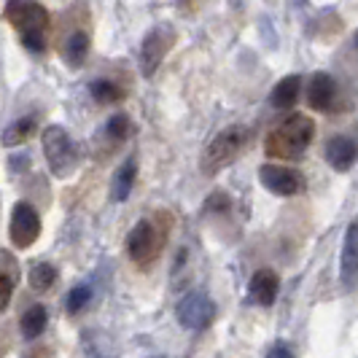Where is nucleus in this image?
<instances>
[{
  "mask_svg": "<svg viewBox=\"0 0 358 358\" xmlns=\"http://www.w3.org/2000/svg\"><path fill=\"white\" fill-rule=\"evenodd\" d=\"M340 280L348 291L358 286V218H353L345 229L340 256Z\"/></svg>",
  "mask_w": 358,
  "mask_h": 358,
  "instance_id": "10",
  "label": "nucleus"
},
{
  "mask_svg": "<svg viewBox=\"0 0 358 358\" xmlns=\"http://www.w3.org/2000/svg\"><path fill=\"white\" fill-rule=\"evenodd\" d=\"M90 94L94 97V103H100V106H110V103H119L122 97H124V92L119 84H113V81H108V78H94L90 84Z\"/></svg>",
  "mask_w": 358,
  "mask_h": 358,
  "instance_id": "20",
  "label": "nucleus"
},
{
  "mask_svg": "<svg viewBox=\"0 0 358 358\" xmlns=\"http://www.w3.org/2000/svg\"><path fill=\"white\" fill-rule=\"evenodd\" d=\"M135 176H138V162H135V157H129V159L116 170V176H113V183H110V197L116 199V202H124V199L132 194Z\"/></svg>",
  "mask_w": 358,
  "mask_h": 358,
  "instance_id": "16",
  "label": "nucleus"
},
{
  "mask_svg": "<svg viewBox=\"0 0 358 358\" xmlns=\"http://www.w3.org/2000/svg\"><path fill=\"white\" fill-rule=\"evenodd\" d=\"M19 280V264L8 251H0V313L8 307Z\"/></svg>",
  "mask_w": 358,
  "mask_h": 358,
  "instance_id": "15",
  "label": "nucleus"
},
{
  "mask_svg": "<svg viewBox=\"0 0 358 358\" xmlns=\"http://www.w3.org/2000/svg\"><path fill=\"white\" fill-rule=\"evenodd\" d=\"M27 280L36 291H49L57 283V267L49 262H36L27 272Z\"/></svg>",
  "mask_w": 358,
  "mask_h": 358,
  "instance_id": "21",
  "label": "nucleus"
},
{
  "mask_svg": "<svg viewBox=\"0 0 358 358\" xmlns=\"http://www.w3.org/2000/svg\"><path fill=\"white\" fill-rule=\"evenodd\" d=\"M92 299V288L90 286H76L73 291H68V299H65V307H68V313H81L84 307L90 305Z\"/></svg>",
  "mask_w": 358,
  "mask_h": 358,
  "instance_id": "22",
  "label": "nucleus"
},
{
  "mask_svg": "<svg viewBox=\"0 0 358 358\" xmlns=\"http://www.w3.org/2000/svg\"><path fill=\"white\" fill-rule=\"evenodd\" d=\"M356 46H358V33H356Z\"/></svg>",
  "mask_w": 358,
  "mask_h": 358,
  "instance_id": "25",
  "label": "nucleus"
},
{
  "mask_svg": "<svg viewBox=\"0 0 358 358\" xmlns=\"http://www.w3.org/2000/svg\"><path fill=\"white\" fill-rule=\"evenodd\" d=\"M267 358H294V353H291V348H288V345L278 342V345H272V348H269Z\"/></svg>",
  "mask_w": 358,
  "mask_h": 358,
  "instance_id": "24",
  "label": "nucleus"
},
{
  "mask_svg": "<svg viewBox=\"0 0 358 358\" xmlns=\"http://www.w3.org/2000/svg\"><path fill=\"white\" fill-rule=\"evenodd\" d=\"M87 54H90V36L84 33V30H76L68 41H65V62L71 65V68H81L84 65V59H87Z\"/></svg>",
  "mask_w": 358,
  "mask_h": 358,
  "instance_id": "17",
  "label": "nucleus"
},
{
  "mask_svg": "<svg viewBox=\"0 0 358 358\" xmlns=\"http://www.w3.org/2000/svg\"><path fill=\"white\" fill-rule=\"evenodd\" d=\"M43 154L46 164L57 178H68L76 164H78V148L68 135V129L59 124H52L43 129Z\"/></svg>",
  "mask_w": 358,
  "mask_h": 358,
  "instance_id": "3",
  "label": "nucleus"
},
{
  "mask_svg": "<svg viewBox=\"0 0 358 358\" xmlns=\"http://www.w3.org/2000/svg\"><path fill=\"white\" fill-rule=\"evenodd\" d=\"M313 138H315L313 119L302 113H291L269 132L264 148H267V157H275V159H299L310 148Z\"/></svg>",
  "mask_w": 358,
  "mask_h": 358,
  "instance_id": "1",
  "label": "nucleus"
},
{
  "mask_svg": "<svg viewBox=\"0 0 358 358\" xmlns=\"http://www.w3.org/2000/svg\"><path fill=\"white\" fill-rule=\"evenodd\" d=\"M157 248H159V234H157V227L151 221H138L132 227V232L127 234V253L132 262L138 264H145L157 256Z\"/></svg>",
  "mask_w": 358,
  "mask_h": 358,
  "instance_id": "9",
  "label": "nucleus"
},
{
  "mask_svg": "<svg viewBox=\"0 0 358 358\" xmlns=\"http://www.w3.org/2000/svg\"><path fill=\"white\" fill-rule=\"evenodd\" d=\"M176 313H178L180 326H186V329H192V331H199V329L210 326V321L215 318V305L208 294L194 291V294H189V296L180 299L178 307H176Z\"/></svg>",
  "mask_w": 358,
  "mask_h": 358,
  "instance_id": "7",
  "label": "nucleus"
},
{
  "mask_svg": "<svg viewBox=\"0 0 358 358\" xmlns=\"http://www.w3.org/2000/svg\"><path fill=\"white\" fill-rule=\"evenodd\" d=\"M278 291H280V278L272 272V269H256L248 283V296L251 302L262 307H269L275 299H278Z\"/></svg>",
  "mask_w": 358,
  "mask_h": 358,
  "instance_id": "12",
  "label": "nucleus"
},
{
  "mask_svg": "<svg viewBox=\"0 0 358 358\" xmlns=\"http://www.w3.org/2000/svg\"><path fill=\"white\" fill-rule=\"evenodd\" d=\"M259 180L267 192L278 194V197H294L305 186V178H302L299 170L286 167V164H272V162L259 167Z\"/></svg>",
  "mask_w": 358,
  "mask_h": 358,
  "instance_id": "6",
  "label": "nucleus"
},
{
  "mask_svg": "<svg viewBox=\"0 0 358 358\" xmlns=\"http://www.w3.org/2000/svg\"><path fill=\"white\" fill-rule=\"evenodd\" d=\"M46 323H49V313H46V307H30L24 315H22V321H19V329H22V334H24V340H36L43 334V329H46Z\"/></svg>",
  "mask_w": 358,
  "mask_h": 358,
  "instance_id": "18",
  "label": "nucleus"
},
{
  "mask_svg": "<svg viewBox=\"0 0 358 358\" xmlns=\"http://www.w3.org/2000/svg\"><path fill=\"white\" fill-rule=\"evenodd\" d=\"M323 157L337 173H348L358 159V143L348 135H334V138H329Z\"/></svg>",
  "mask_w": 358,
  "mask_h": 358,
  "instance_id": "11",
  "label": "nucleus"
},
{
  "mask_svg": "<svg viewBox=\"0 0 358 358\" xmlns=\"http://www.w3.org/2000/svg\"><path fill=\"white\" fill-rule=\"evenodd\" d=\"M176 43V30L170 24H157L141 43V71L145 78H151L154 73L159 71L162 59L167 57V52Z\"/></svg>",
  "mask_w": 358,
  "mask_h": 358,
  "instance_id": "5",
  "label": "nucleus"
},
{
  "mask_svg": "<svg viewBox=\"0 0 358 358\" xmlns=\"http://www.w3.org/2000/svg\"><path fill=\"white\" fill-rule=\"evenodd\" d=\"M6 19L22 36H43L46 24H49V14L38 0H8L6 3Z\"/></svg>",
  "mask_w": 358,
  "mask_h": 358,
  "instance_id": "4",
  "label": "nucleus"
},
{
  "mask_svg": "<svg viewBox=\"0 0 358 358\" xmlns=\"http://www.w3.org/2000/svg\"><path fill=\"white\" fill-rule=\"evenodd\" d=\"M299 92H302V76L294 73V76H286L275 84V90L269 94V103L278 108V110H288L294 108V103L299 100Z\"/></svg>",
  "mask_w": 358,
  "mask_h": 358,
  "instance_id": "14",
  "label": "nucleus"
},
{
  "mask_svg": "<svg viewBox=\"0 0 358 358\" xmlns=\"http://www.w3.org/2000/svg\"><path fill=\"white\" fill-rule=\"evenodd\" d=\"M106 132L108 138H113V141H124L129 135V116L127 113H113L106 122Z\"/></svg>",
  "mask_w": 358,
  "mask_h": 358,
  "instance_id": "23",
  "label": "nucleus"
},
{
  "mask_svg": "<svg viewBox=\"0 0 358 358\" xmlns=\"http://www.w3.org/2000/svg\"><path fill=\"white\" fill-rule=\"evenodd\" d=\"M334 94H337V84L329 73H315L310 78V87H307V106L313 110H329L334 103Z\"/></svg>",
  "mask_w": 358,
  "mask_h": 358,
  "instance_id": "13",
  "label": "nucleus"
},
{
  "mask_svg": "<svg viewBox=\"0 0 358 358\" xmlns=\"http://www.w3.org/2000/svg\"><path fill=\"white\" fill-rule=\"evenodd\" d=\"M157 358H162V356H157Z\"/></svg>",
  "mask_w": 358,
  "mask_h": 358,
  "instance_id": "26",
  "label": "nucleus"
},
{
  "mask_svg": "<svg viewBox=\"0 0 358 358\" xmlns=\"http://www.w3.org/2000/svg\"><path fill=\"white\" fill-rule=\"evenodd\" d=\"M8 234H11V243L17 248H30L38 240V234H41V215L36 213V208L30 202H17L14 205Z\"/></svg>",
  "mask_w": 358,
  "mask_h": 358,
  "instance_id": "8",
  "label": "nucleus"
},
{
  "mask_svg": "<svg viewBox=\"0 0 358 358\" xmlns=\"http://www.w3.org/2000/svg\"><path fill=\"white\" fill-rule=\"evenodd\" d=\"M251 141H253V132L243 124L221 129L213 141H210V145L205 148V154H202V173L205 176L221 173L224 167H229L243 154L245 145H251Z\"/></svg>",
  "mask_w": 358,
  "mask_h": 358,
  "instance_id": "2",
  "label": "nucleus"
},
{
  "mask_svg": "<svg viewBox=\"0 0 358 358\" xmlns=\"http://www.w3.org/2000/svg\"><path fill=\"white\" fill-rule=\"evenodd\" d=\"M33 129H36V116H22L14 124H8L3 129V145L11 148V145L24 143V141L33 135Z\"/></svg>",
  "mask_w": 358,
  "mask_h": 358,
  "instance_id": "19",
  "label": "nucleus"
}]
</instances>
